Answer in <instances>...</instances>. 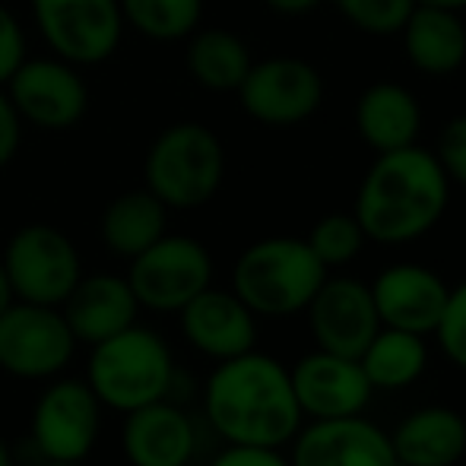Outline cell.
<instances>
[{
  "label": "cell",
  "instance_id": "obj_1",
  "mask_svg": "<svg viewBox=\"0 0 466 466\" xmlns=\"http://www.w3.org/2000/svg\"><path fill=\"white\" fill-rule=\"evenodd\" d=\"M203 410L228 444L251 448H282L305 419L289 369L254 350L216 365L207 380Z\"/></svg>",
  "mask_w": 466,
  "mask_h": 466
},
{
  "label": "cell",
  "instance_id": "obj_2",
  "mask_svg": "<svg viewBox=\"0 0 466 466\" xmlns=\"http://www.w3.org/2000/svg\"><path fill=\"white\" fill-rule=\"evenodd\" d=\"M451 203V181L431 149L406 147L378 153L356 194V219L365 238L406 245L441 222Z\"/></svg>",
  "mask_w": 466,
  "mask_h": 466
},
{
  "label": "cell",
  "instance_id": "obj_3",
  "mask_svg": "<svg viewBox=\"0 0 466 466\" xmlns=\"http://www.w3.org/2000/svg\"><path fill=\"white\" fill-rule=\"evenodd\" d=\"M175 380V359L156 330L130 324L127 330L93 346L86 362V384L98 403L115 412L140 410L166 400Z\"/></svg>",
  "mask_w": 466,
  "mask_h": 466
},
{
  "label": "cell",
  "instance_id": "obj_4",
  "mask_svg": "<svg viewBox=\"0 0 466 466\" xmlns=\"http://www.w3.org/2000/svg\"><path fill=\"white\" fill-rule=\"evenodd\" d=\"M327 267L314 258L305 238L273 235L238 254L232 270V292L264 318H289L308 308Z\"/></svg>",
  "mask_w": 466,
  "mask_h": 466
},
{
  "label": "cell",
  "instance_id": "obj_5",
  "mask_svg": "<svg viewBox=\"0 0 466 466\" xmlns=\"http://www.w3.org/2000/svg\"><path fill=\"white\" fill-rule=\"evenodd\" d=\"M226 178V147L200 121L168 124L149 143L143 159V187L168 209L207 207Z\"/></svg>",
  "mask_w": 466,
  "mask_h": 466
},
{
  "label": "cell",
  "instance_id": "obj_6",
  "mask_svg": "<svg viewBox=\"0 0 466 466\" xmlns=\"http://www.w3.org/2000/svg\"><path fill=\"white\" fill-rule=\"evenodd\" d=\"M0 260L16 301H32V305L61 308V301L83 277L76 245L48 222H29L16 228Z\"/></svg>",
  "mask_w": 466,
  "mask_h": 466
},
{
  "label": "cell",
  "instance_id": "obj_7",
  "mask_svg": "<svg viewBox=\"0 0 466 466\" xmlns=\"http://www.w3.org/2000/svg\"><path fill=\"white\" fill-rule=\"evenodd\" d=\"M127 282L140 308L149 311H181L194 295L213 282V258L190 235H162L159 241L130 258Z\"/></svg>",
  "mask_w": 466,
  "mask_h": 466
},
{
  "label": "cell",
  "instance_id": "obj_8",
  "mask_svg": "<svg viewBox=\"0 0 466 466\" xmlns=\"http://www.w3.org/2000/svg\"><path fill=\"white\" fill-rule=\"evenodd\" d=\"M76 337L61 308L13 301L0 311V369L19 380L55 378L70 365Z\"/></svg>",
  "mask_w": 466,
  "mask_h": 466
},
{
  "label": "cell",
  "instance_id": "obj_9",
  "mask_svg": "<svg viewBox=\"0 0 466 466\" xmlns=\"http://www.w3.org/2000/svg\"><path fill=\"white\" fill-rule=\"evenodd\" d=\"M45 45L76 67L105 64L124 35L117 0H29Z\"/></svg>",
  "mask_w": 466,
  "mask_h": 466
},
{
  "label": "cell",
  "instance_id": "obj_10",
  "mask_svg": "<svg viewBox=\"0 0 466 466\" xmlns=\"http://www.w3.org/2000/svg\"><path fill=\"white\" fill-rule=\"evenodd\" d=\"M102 403L86 380L61 378L32 406V444L42 461L83 463L96 448Z\"/></svg>",
  "mask_w": 466,
  "mask_h": 466
},
{
  "label": "cell",
  "instance_id": "obj_11",
  "mask_svg": "<svg viewBox=\"0 0 466 466\" xmlns=\"http://www.w3.org/2000/svg\"><path fill=\"white\" fill-rule=\"evenodd\" d=\"M16 115L38 130H70L89 108V89L80 67L64 57H25L6 80Z\"/></svg>",
  "mask_w": 466,
  "mask_h": 466
},
{
  "label": "cell",
  "instance_id": "obj_12",
  "mask_svg": "<svg viewBox=\"0 0 466 466\" xmlns=\"http://www.w3.org/2000/svg\"><path fill=\"white\" fill-rule=\"evenodd\" d=\"M238 102L248 117L267 127H292L318 115L324 102V76L301 57H267L254 61Z\"/></svg>",
  "mask_w": 466,
  "mask_h": 466
},
{
  "label": "cell",
  "instance_id": "obj_13",
  "mask_svg": "<svg viewBox=\"0 0 466 466\" xmlns=\"http://www.w3.org/2000/svg\"><path fill=\"white\" fill-rule=\"evenodd\" d=\"M308 327L318 350L359 359L380 330L371 286L352 277H327L308 301Z\"/></svg>",
  "mask_w": 466,
  "mask_h": 466
},
{
  "label": "cell",
  "instance_id": "obj_14",
  "mask_svg": "<svg viewBox=\"0 0 466 466\" xmlns=\"http://www.w3.org/2000/svg\"><path fill=\"white\" fill-rule=\"evenodd\" d=\"M292 390L299 400L301 416L311 419H343L362 416L374 387L365 378L359 359L337 356V352H308L289 369Z\"/></svg>",
  "mask_w": 466,
  "mask_h": 466
},
{
  "label": "cell",
  "instance_id": "obj_15",
  "mask_svg": "<svg viewBox=\"0 0 466 466\" xmlns=\"http://www.w3.org/2000/svg\"><path fill=\"white\" fill-rule=\"evenodd\" d=\"M292 441V466H403L390 435L362 416L314 419Z\"/></svg>",
  "mask_w": 466,
  "mask_h": 466
},
{
  "label": "cell",
  "instance_id": "obj_16",
  "mask_svg": "<svg viewBox=\"0 0 466 466\" xmlns=\"http://www.w3.org/2000/svg\"><path fill=\"white\" fill-rule=\"evenodd\" d=\"M178 314L187 343L216 362L245 356L258 343V314L228 289L207 286Z\"/></svg>",
  "mask_w": 466,
  "mask_h": 466
},
{
  "label": "cell",
  "instance_id": "obj_17",
  "mask_svg": "<svg viewBox=\"0 0 466 466\" xmlns=\"http://www.w3.org/2000/svg\"><path fill=\"white\" fill-rule=\"evenodd\" d=\"M448 282L422 264H393L371 282V299L380 327L410 330L419 337L435 333L448 305Z\"/></svg>",
  "mask_w": 466,
  "mask_h": 466
},
{
  "label": "cell",
  "instance_id": "obj_18",
  "mask_svg": "<svg viewBox=\"0 0 466 466\" xmlns=\"http://www.w3.org/2000/svg\"><path fill=\"white\" fill-rule=\"evenodd\" d=\"M194 448V422L168 397L124 412L121 451L130 466H187Z\"/></svg>",
  "mask_w": 466,
  "mask_h": 466
},
{
  "label": "cell",
  "instance_id": "obj_19",
  "mask_svg": "<svg viewBox=\"0 0 466 466\" xmlns=\"http://www.w3.org/2000/svg\"><path fill=\"white\" fill-rule=\"evenodd\" d=\"M137 311H140V301L127 277H115V273L80 277V282L61 301V314L70 333L76 337V343L86 346L127 330L130 324H137Z\"/></svg>",
  "mask_w": 466,
  "mask_h": 466
},
{
  "label": "cell",
  "instance_id": "obj_20",
  "mask_svg": "<svg viewBox=\"0 0 466 466\" xmlns=\"http://www.w3.org/2000/svg\"><path fill=\"white\" fill-rule=\"evenodd\" d=\"M400 38H403L406 57L419 74L448 76L466 64V25L454 10L416 4L400 29Z\"/></svg>",
  "mask_w": 466,
  "mask_h": 466
},
{
  "label": "cell",
  "instance_id": "obj_21",
  "mask_svg": "<svg viewBox=\"0 0 466 466\" xmlns=\"http://www.w3.org/2000/svg\"><path fill=\"white\" fill-rule=\"evenodd\" d=\"M356 130L374 153L416 147L422 130L419 98L400 83H371L356 102Z\"/></svg>",
  "mask_w": 466,
  "mask_h": 466
},
{
  "label": "cell",
  "instance_id": "obj_22",
  "mask_svg": "<svg viewBox=\"0 0 466 466\" xmlns=\"http://www.w3.org/2000/svg\"><path fill=\"white\" fill-rule=\"evenodd\" d=\"M390 444L403 466H454L466 454V419L448 406H425L397 425Z\"/></svg>",
  "mask_w": 466,
  "mask_h": 466
},
{
  "label": "cell",
  "instance_id": "obj_23",
  "mask_svg": "<svg viewBox=\"0 0 466 466\" xmlns=\"http://www.w3.org/2000/svg\"><path fill=\"white\" fill-rule=\"evenodd\" d=\"M166 232H168V207L147 187L117 194L105 207L102 219H98V235H102L105 248L124 260L147 251Z\"/></svg>",
  "mask_w": 466,
  "mask_h": 466
},
{
  "label": "cell",
  "instance_id": "obj_24",
  "mask_svg": "<svg viewBox=\"0 0 466 466\" xmlns=\"http://www.w3.org/2000/svg\"><path fill=\"white\" fill-rule=\"evenodd\" d=\"M187 74L200 89L209 93H238L251 70L254 57L245 38L232 29H194L187 35Z\"/></svg>",
  "mask_w": 466,
  "mask_h": 466
},
{
  "label": "cell",
  "instance_id": "obj_25",
  "mask_svg": "<svg viewBox=\"0 0 466 466\" xmlns=\"http://www.w3.org/2000/svg\"><path fill=\"white\" fill-rule=\"evenodd\" d=\"M365 378L374 390H403V387L416 384L425 374L429 365V350H425V337L410 330H393V327H380L374 339L365 346L359 356Z\"/></svg>",
  "mask_w": 466,
  "mask_h": 466
},
{
  "label": "cell",
  "instance_id": "obj_26",
  "mask_svg": "<svg viewBox=\"0 0 466 466\" xmlns=\"http://www.w3.org/2000/svg\"><path fill=\"white\" fill-rule=\"evenodd\" d=\"M124 25L149 42H181L200 29L203 0H117Z\"/></svg>",
  "mask_w": 466,
  "mask_h": 466
},
{
  "label": "cell",
  "instance_id": "obj_27",
  "mask_svg": "<svg viewBox=\"0 0 466 466\" xmlns=\"http://www.w3.org/2000/svg\"><path fill=\"white\" fill-rule=\"evenodd\" d=\"M305 241L314 251V258H318L327 270H333V267L352 264L369 238H365L356 213H327L324 219L314 222Z\"/></svg>",
  "mask_w": 466,
  "mask_h": 466
},
{
  "label": "cell",
  "instance_id": "obj_28",
  "mask_svg": "<svg viewBox=\"0 0 466 466\" xmlns=\"http://www.w3.org/2000/svg\"><path fill=\"white\" fill-rule=\"evenodd\" d=\"M419 0H333L339 13L365 35H400L406 16Z\"/></svg>",
  "mask_w": 466,
  "mask_h": 466
},
{
  "label": "cell",
  "instance_id": "obj_29",
  "mask_svg": "<svg viewBox=\"0 0 466 466\" xmlns=\"http://www.w3.org/2000/svg\"><path fill=\"white\" fill-rule=\"evenodd\" d=\"M435 337L444 356L466 371V279L448 292V305L435 327Z\"/></svg>",
  "mask_w": 466,
  "mask_h": 466
},
{
  "label": "cell",
  "instance_id": "obj_30",
  "mask_svg": "<svg viewBox=\"0 0 466 466\" xmlns=\"http://www.w3.org/2000/svg\"><path fill=\"white\" fill-rule=\"evenodd\" d=\"M435 159L441 162L451 185L466 187V115L451 117L438 134Z\"/></svg>",
  "mask_w": 466,
  "mask_h": 466
},
{
  "label": "cell",
  "instance_id": "obj_31",
  "mask_svg": "<svg viewBox=\"0 0 466 466\" xmlns=\"http://www.w3.org/2000/svg\"><path fill=\"white\" fill-rule=\"evenodd\" d=\"M25 61V32L10 6L0 4V86L13 76V70Z\"/></svg>",
  "mask_w": 466,
  "mask_h": 466
},
{
  "label": "cell",
  "instance_id": "obj_32",
  "mask_svg": "<svg viewBox=\"0 0 466 466\" xmlns=\"http://www.w3.org/2000/svg\"><path fill=\"white\" fill-rule=\"evenodd\" d=\"M209 466H292L277 448H251V444H228Z\"/></svg>",
  "mask_w": 466,
  "mask_h": 466
},
{
  "label": "cell",
  "instance_id": "obj_33",
  "mask_svg": "<svg viewBox=\"0 0 466 466\" xmlns=\"http://www.w3.org/2000/svg\"><path fill=\"white\" fill-rule=\"evenodd\" d=\"M23 143V117L16 115L6 89L0 86V168H6L13 162V156L19 153Z\"/></svg>",
  "mask_w": 466,
  "mask_h": 466
},
{
  "label": "cell",
  "instance_id": "obj_34",
  "mask_svg": "<svg viewBox=\"0 0 466 466\" xmlns=\"http://www.w3.org/2000/svg\"><path fill=\"white\" fill-rule=\"evenodd\" d=\"M273 13L279 16H305V13H314L324 0H264Z\"/></svg>",
  "mask_w": 466,
  "mask_h": 466
},
{
  "label": "cell",
  "instance_id": "obj_35",
  "mask_svg": "<svg viewBox=\"0 0 466 466\" xmlns=\"http://www.w3.org/2000/svg\"><path fill=\"white\" fill-rule=\"evenodd\" d=\"M16 301V295H13V286H10V277H6L4 270V260H0V311H6V308Z\"/></svg>",
  "mask_w": 466,
  "mask_h": 466
},
{
  "label": "cell",
  "instance_id": "obj_36",
  "mask_svg": "<svg viewBox=\"0 0 466 466\" xmlns=\"http://www.w3.org/2000/svg\"><path fill=\"white\" fill-rule=\"evenodd\" d=\"M419 4L444 6V10H454V13H463L466 10V0H419Z\"/></svg>",
  "mask_w": 466,
  "mask_h": 466
},
{
  "label": "cell",
  "instance_id": "obj_37",
  "mask_svg": "<svg viewBox=\"0 0 466 466\" xmlns=\"http://www.w3.org/2000/svg\"><path fill=\"white\" fill-rule=\"evenodd\" d=\"M0 466H13V454H10V444L0 438Z\"/></svg>",
  "mask_w": 466,
  "mask_h": 466
},
{
  "label": "cell",
  "instance_id": "obj_38",
  "mask_svg": "<svg viewBox=\"0 0 466 466\" xmlns=\"http://www.w3.org/2000/svg\"><path fill=\"white\" fill-rule=\"evenodd\" d=\"M38 466H83V463H61V461H42Z\"/></svg>",
  "mask_w": 466,
  "mask_h": 466
}]
</instances>
